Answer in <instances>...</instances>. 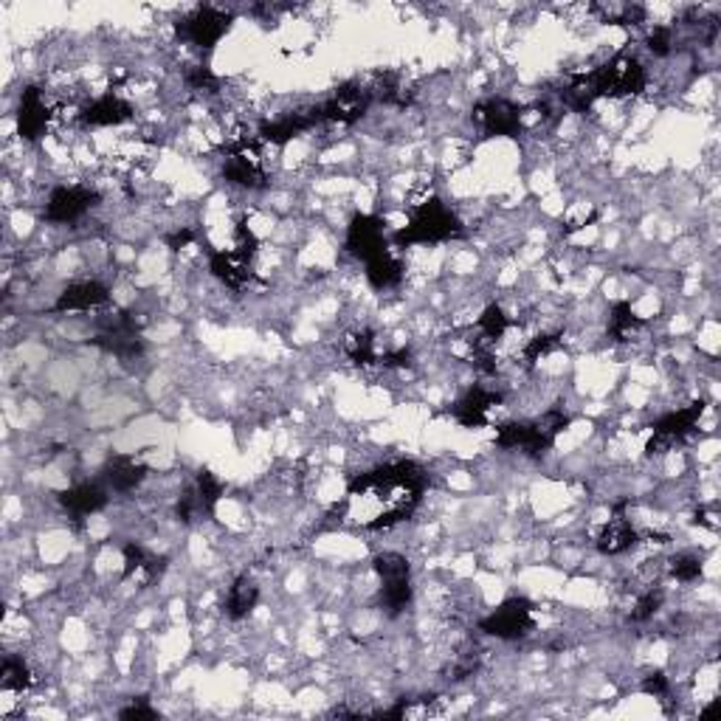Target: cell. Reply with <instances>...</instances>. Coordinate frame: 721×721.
<instances>
[{
    "label": "cell",
    "mask_w": 721,
    "mask_h": 721,
    "mask_svg": "<svg viewBox=\"0 0 721 721\" xmlns=\"http://www.w3.org/2000/svg\"><path fill=\"white\" fill-rule=\"evenodd\" d=\"M466 234L460 215L451 209L443 198L431 195L408 209L406 223L392 231V249H415V245H443L451 240H460Z\"/></svg>",
    "instance_id": "obj_1"
},
{
    "label": "cell",
    "mask_w": 721,
    "mask_h": 721,
    "mask_svg": "<svg viewBox=\"0 0 721 721\" xmlns=\"http://www.w3.org/2000/svg\"><path fill=\"white\" fill-rule=\"evenodd\" d=\"M569 426H572V415L564 406H553L533 420H513L496 426V446L504 451H522L538 460L556 446V440Z\"/></svg>",
    "instance_id": "obj_2"
},
{
    "label": "cell",
    "mask_w": 721,
    "mask_h": 721,
    "mask_svg": "<svg viewBox=\"0 0 721 721\" xmlns=\"http://www.w3.org/2000/svg\"><path fill=\"white\" fill-rule=\"evenodd\" d=\"M231 26H234V14L229 9L200 3L175 23V34H178L181 43L195 48V52L211 54L220 45V40L231 32Z\"/></svg>",
    "instance_id": "obj_3"
},
{
    "label": "cell",
    "mask_w": 721,
    "mask_h": 721,
    "mask_svg": "<svg viewBox=\"0 0 721 721\" xmlns=\"http://www.w3.org/2000/svg\"><path fill=\"white\" fill-rule=\"evenodd\" d=\"M378 578H381V609L386 612V618H401L412 600H415V583H412V564H408L406 556L395 553V549H386V553H378L375 561Z\"/></svg>",
    "instance_id": "obj_4"
},
{
    "label": "cell",
    "mask_w": 721,
    "mask_h": 721,
    "mask_svg": "<svg viewBox=\"0 0 721 721\" xmlns=\"http://www.w3.org/2000/svg\"><path fill=\"white\" fill-rule=\"evenodd\" d=\"M375 105V96H372L370 85L361 83H345L332 90L327 99L314 105V116L319 124H341V128H352L370 113V108Z\"/></svg>",
    "instance_id": "obj_5"
},
{
    "label": "cell",
    "mask_w": 721,
    "mask_h": 721,
    "mask_svg": "<svg viewBox=\"0 0 721 721\" xmlns=\"http://www.w3.org/2000/svg\"><path fill=\"white\" fill-rule=\"evenodd\" d=\"M533 629H536V607L527 598H518V594L502 600L493 612L479 620V632L502 640V643L527 637Z\"/></svg>",
    "instance_id": "obj_6"
},
{
    "label": "cell",
    "mask_w": 721,
    "mask_h": 721,
    "mask_svg": "<svg viewBox=\"0 0 721 721\" xmlns=\"http://www.w3.org/2000/svg\"><path fill=\"white\" fill-rule=\"evenodd\" d=\"M90 347H99L108 356H116L119 361H139L148 350L141 327L133 314H113L99 321V332L88 341Z\"/></svg>",
    "instance_id": "obj_7"
},
{
    "label": "cell",
    "mask_w": 721,
    "mask_h": 721,
    "mask_svg": "<svg viewBox=\"0 0 721 721\" xmlns=\"http://www.w3.org/2000/svg\"><path fill=\"white\" fill-rule=\"evenodd\" d=\"M102 204V195L94 186L63 184L54 186L52 195L45 198L43 220L52 226H74Z\"/></svg>",
    "instance_id": "obj_8"
},
{
    "label": "cell",
    "mask_w": 721,
    "mask_h": 721,
    "mask_svg": "<svg viewBox=\"0 0 721 721\" xmlns=\"http://www.w3.org/2000/svg\"><path fill=\"white\" fill-rule=\"evenodd\" d=\"M702 415H704V401H693L688 403V406L665 412L663 417L654 420L652 440H648V446H645V454H648V457H654V454H665L674 446H679V443L688 440V437H693Z\"/></svg>",
    "instance_id": "obj_9"
},
{
    "label": "cell",
    "mask_w": 721,
    "mask_h": 721,
    "mask_svg": "<svg viewBox=\"0 0 721 721\" xmlns=\"http://www.w3.org/2000/svg\"><path fill=\"white\" fill-rule=\"evenodd\" d=\"M473 124L485 139H518L527 128V113L504 96H488L473 108Z\"/></svg>",
    "instance_id": "obj_10"
},
{
    "label": "cell",
    "mask_w": 721,
    "mask_h": 721,
    "mask_svg": "<svg viewBox=\"0 0 721 721\" xmlns=\"http://www.w3.org/2000/svg\"><path fill=\"white\" fill-rule=\"evenodd\" d=\"M392 234H386V223L381 215H356L347 226L345 234V249L356 260L370 262L372 256L383 254L392 249Z\"/></svg>",
    "instance_id": "obj_11"
},
{
    "label": "cell",
    "mask_w": 721,
    "mask_h": 721,
    "mask_svg": "<svg viewBox=\"0 0 721 721\" xmlns=\"http://www.w3.org/2000/svg\"><path fill=\"white\" fill-rule=\"evenodd\" d=\"M54 116L57 113H54L52 102H48V96H45L43 88H37V85H26V88L20 90L18 113H14L20 139L29 141V144L43 139V135L48 133V128H52Z\"/></svg>",
    "instance_id": "obj_12"
},
{
    "label": "cell",
    "mask_w": 721,
    "mask_h": 721,
    "mask_svg": "<svg viewBox=\"0 0 721 721\" xmlns=\"http://www.w3.org/2000/svg\"><path fill=\"white\" fill-rule=\"evenodd\" d=\"M504 403L502 390H491L485 383H473L462 392L451 406V417L460 423L462 428H485L491 423V412Z\"/></svg>",
    "instance_id": "obj_13"
},
{
    "label": "cell",
    "mask_w": 721,
    "mask_h": 721,
    "mask_svg": "<svg viewBox=\"0 0 721 721\" xmlns=\"http://www.w3.org/2000/svg\"><path fill=\"white\" fill-rule=\"evenodd\" d=\"M110 502V491L102 479H88V482H77V485L65 488L57 493V504L68 513V518H83L102 513Z\"/></svg>",
    "instance_id": "obj_14"
},
{
    "label": "cell",
    "mask_w": 721,
    "mask_h": 721,
    "mask_svg": "<svg viewBox=\"0 0 721 721\" xmlns=\"http://www.w3.org/2000/svg\"><path fill=\"white\" fill-rule=\"evenodd\" d=\"M643 538V533L637 531L632 524V518L626 516V502L614 504V516L609 518L600 533L594 536V549H598L600 556H626L629 549H634Z\"/></svg>",
    "instance_id": "obj_15"
},
{
    "label": "cell",
    "mask_w": 721,
    "mask_h": 721,
    "mask_svg": "<svg viewBox=\"0 0 721 721\" xmlns=\"http://www.w3.org/2000/svg\"><path fill=\"white\" fill-rule=\"evenodd\" d=\"M77 119L83 128H122V124L133 122L135 110L124 96L108 90V94L96 96L88 105H83Z\"/></svg>",
    "instance_id": "obj_16"
},
{
    "label": "cell",
    "mask_w": 721,
    "mask_h": 721,
    "mask_svg": "<svg viewBox=\"0 0 721 721\" xmlns=\"http://www.w3.org/2000/svg\"><path fill=\"white\" fill-rule=\"evenodd\" d=\"M113 294L110 287L99 280H79L63 287V294L52 305V314H85V310H99L110 305Z\"/></svg>",
    "instance_id": "obj_17"
},
{
    "label": "cell",
    "mask_w": 721,
    "mask_h": 721,
    "mask_svg": "<svg viewBox=\"0 0 721 721\" xmlns=\"http://www.w3.org/2000/svg\"><path fill=\"white\" fill-rule=\"evenodd\" d=\"M148 477L150 466L144 460H139L135 454H113V457L105 462L102 473H99V479L108 485V491L119 493V496L139 491V488L148 482Z\"/></svg>",
    "instance_id": "obj_18"
},
{
    "label": "cell",
    "mask_w": 721,
    "mask_h": 721,
    "mask_svg": "<svg viewBox=\"0 0 721 721\" xmlns=\"http://www.w3.org/2000/svg\"><path fill=\"white\" fill-rule=\"evenodd\" d=\"M314 128H319V122H316V116H314V108H305V110H291V113H282V116H276V119H265V122H260V128H256V135L262 139V144H271V148H285V144H291V141L299 139V135L310 133Z\"/></svg>",
    "instance_id": "obj_19"
},
{
    "label": "cell",
    "mask_w": 721,
    "mask_h": 721,
    "mask_svg": "<svg viewBox=\"0 0 721 721\" xmlns=\"http://www.w3.org/2000/svg\"><path fill=\"white\" fill-rule=\"evenodd\" d=\"M209 271L211 276L223 282L229 291H243V287H249L251 280H254L251 262L240 260L234 251H223V249L209 251Z\"/></svg>",
    "instance_id": "obj_20"
},
{
    "label": "cell",
    "mask_w": 721,
    "mask_h": 721,
    "mask_svg": "<svg viewBox=\"0 0 721 721\" xmlns=\"http://www.w3.org/2000/svg\"><path fill=\"white\" fill-rule=\"evenodd\" d=\"M260 607V587L251 575H237L231 587L226 589L223 614L229 620H245Z\"/></svg>",
    "instance_id": "obj_21"
},
{
    "label": "cell",
    "mask_w": 721,
    "mask_h": 721,
    "mask_svg": "<svg viewBox=\"0 0 721 721\" xmlns=\"http://www.w3.org/2000/svg\"><path fill=\"white\" fill-rule=\"evenodd\" d=\"M364 274L370 287L375 291H392L403 282V274H406V265H403L401 256L395 254V249L383 251V254L372 256L370 262H364Z\"/></svg>",
    "instance_id": "obj_22"
},
{
    "label": "cell",
    "mask_w": 721,
    "mask_h": 721,
    "mask_svg": "<svg viewBox=\"0 0 721 721\" xmlns=\"http://www.w3.org/2000/svg\"><path fill=\"white\" fill-rule=\"evenodd\" d=\"M122 558H124V569H122V581H130L135 575H144L148 581L159 578L166 567V558H159L155 553H150L148 547H141V544L128 542L122 547Z\"/></svg>",
    "instance_id": "obj_23"
},
{
    "label": "cell",
    "mask_w": 721,
    "mask_h": 721,
    "mask_svg": "<svg viewBox=\"0 0 721 721\" xmlns=\"http://www.w3.org/2000/svg\"><path fill=\"white\" fill-rule=\"evenodd\" d=\"M516 325V321L511 319V314L504 310L499 302H491V305H485V310L479 314L477 325L471 327V336L479 341H485V345H496V341L504 339V332L511 330V327Z\"/></svg>",
    "instance_id": "obj_24"
},
{
    "label": "cell",
    "mask_w": 721,
    "mask_h": 721,
    "mask_svg": "<svg viewBox=\"0 0 721 721\" xmlns=\"http://www.w3.org/2000/svg\"><path fill=\"white\" fill-rule=\"evenodd\" d=\"M643 316L634 314V307L629 299H620L609 307V325H607V336L612 341H629L634 332L643 327Z\"/></svg>",
    "instance_id": "obj_25"
},
{
    "label": "cell",
    "mask_w": 721,
    "mask_h": 721,
    "mask_svg": "<svg viewBox=\"0 0 721 721\" xmlns=\"http://www.w3.org/2000/svg\"><path fill=\"white\" fill-rule=\"evenodd\" d=\"M34 685V674L29 663L20 654H7L3 665H0V688L9 693H23Z\"/></svg>",
    "instance_id": "obj_26"
},
{
    "label": "cell",
    "mask_w": 721,
    "mask_h": 721,
    "mask_svg": "<svg viewBox=\"0 0 721 721\" xmlns=\"http://www.w3.org/2000/svg\"><path fill=\"white\" fill-rule=\"evenodd\" d=\"M192 488H195V493H198L206 516L209 518L215 516L220 499H223V493H226L223 479H220L215 471H209V468H200V471L195 473V482H192Z\"/></svg>",
    "instance_id": "obj_27"
},
{
    "label": "cell",
    "mask_w": 721,
    "mask_h": 721,
    "mask_svg": "<svg viewBox=\"0 0 721 721\" xmlns=\"http://www.w3.org/2000/svg\"><path fill=\"white\" fill-rule=\"evenodd\" d=\"M345 350H347V358L358 367L378 364V356H381V352H378V336L375 330H370V327L352 332L350 339H347Z\"/></svg>",
    "instance_id": "obj_28"
},
{
    "label": "cell",
    "mask_w": 721,
    "mask_h": 721,
    "mask_svg": "<svg viewBox=\"0 0 721 721\" xmlns=\"http://www.w3.org/2000/svg\"><path fill=\"white\" fill-rule=\"evenodd\" d=\"M663 603H665L663 587H645L643 592L634 598V607H632V612H629V620H632L634 626H643V623H648V620L657 618L659 609H663Z\"/></svg>",
    "instance_id": "obj_29"
},
{
    "label": "cell",
    "mask_w": 721,
    "mask_h": 721,
    "mask_svg": "<svg viewBox=\"0 0 721 721\" xmlns=\"http://www.w3.org/2000/svg\"><path fill=\"white\" fill-rule=\"evenodd\" d=\"M561 336H564L561 330H542V332H536L533 339H527V345L522 347L524 364L533 367V364H538L542 358H547L549 352H556L564 341Z\"/></svg>",
    "instance_id": "obj_30"
},
{
    "label": "cell",
    "mask_w": 721,
    "mask_h": 721,
    "mask_svg": "<svg viewBox=\"0 0 721 721\" xmlns=\"http://www.w3.org/2000/svg\"><path fill=\"white\" fill-rule=\"evenodd\" d=\"M668 569H670V578H674V581L696 583L699 578H702L704 564H702V556H696V553H679V556L670 558Z\"/></svg>",
    "instance_id": "obj_31"
},
{
    "label": "cell",
    "mask_w": 721,
    "mask_h": 721,
    "mask_svg": "<svg viewBox=\"0 0 721 721\" xmlns=\"http://www.w3.org/2000/svg\"><path fill=\"white\" fill-rule=\"evenodd\" d=\"M184 83L186 88L195 90V94H215L220 88L218 74L209 68V63H195L184 68Z\"/></svg>",
    "instance_id": "obj_32"
},
{
    "label": "cell",
    "mask_w": 721,
    "mask_h": 721,
    "mask_svg": "<svg viewBox=\"0 0 721 721\" xmlns=\"http://www.w3.org/2000/svg\"><path fill=\"white\" fill-rule=\"evenodd\" d=\"M645 48L657 59L670 57V54H674V26L659 23V26L648 29V34H645Z\"/></svg>",
    "instance_id": "obj_33"
},
{
    "label": "cell",
    "mask_w": 721,
    "mask_h": 721,
    "mask_svg": "<svg viewBox=\"0 0 721 721\" xmlns=\"http://www.w3.org/2000/svg\"><path fill=\"white\" fill-rule=\"evenodd\" d=\"M198 516H206L204 513V504H200L198 493H195V488H186L184 493L178 496V502H175V518H178L181 524H192Z\"/></svg>",
    "instance_id": "obj_34"
},
{
    "label": "cell",
    "mask_w": 721,
    "mask_h": 721,
    "mask_svg": "<svg viewBox=\"0 0 721 721\" xmlns=\"http://www.w3.org/2000/svg\"><path fill=\"white\" fill-rule=\"evenodd\" d=\"M640 690H643L645 696L663 699V696L670 693V682H668V677H665L663 670H654V674L643 677V682H640Z\"/></svg>",
    "instance_id": "obj_35"
},
{
    "label": "cell",
    "mask_w": 721,
    "mask_h": 721,
    "mask_svg": "<svg viewBox=\"0 0 721 721\" xmlns=\"http://www.w3.org/2000/svg\"><path fill=\"white\" fill-rule=\"evenodd\" d=\"M119 719H135V721H153L159 719V710L153 708V704L148 702V699H133V702L128 704V708L119 710Z\"/></svg>",
    "instance_id": "obj_36"
},
{
    "label": "cell",
    "mask_w": 721,
    "mask_h": 721,
    "mask_svg": "<svg viewBox=\"0 0 721 721\" xmlns=\"http://www.w3.org/2000/svg\"><path fill=\"white\" fill-rule=\"evenodd\" d=\"M198 240V234H195V229H189V226H181L178 231H173V234H166V245H170V251H184L189 249L192 243Z\"/></svg>",
    "instance_id": "obj_37"
}]
</instances>
